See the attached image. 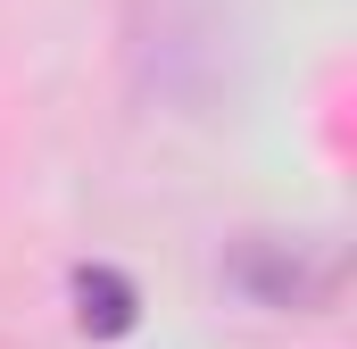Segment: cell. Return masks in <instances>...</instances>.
<instances>
[{
    "instance_id": "6da1fadb",
    "label": "cell",
    "mask_w": 357,
    "mask_h": 349,
    "mask_svg": "<svg viewBox=\"0 0 357 349\" xmlns=\"http://www.w3.org/2000/svg\"><path fill=\"white\" fill-rule=\"evenodd\" d=\"M225 283L274 316H324L349 283V250L307 242V233H241V242H225Z\"/></svg>"
},
{
    "instance_id": "7a4b0ae2",
    "label": "cell",
    "mask_w": 357,
    "mask_h": 349,
    "mask_svg": "<svg viewBox=\"0 0 357 349\" xmlns=\"http://www.w3.org/2000/svg\"><path fill=\"white\" fill-rule=\"evenodd\" d=\"M67 299H75V325H84L91 341H125V333L142 325V291H133L116 266H75V274H67Z\"/></svg>"
}]
</instances>
